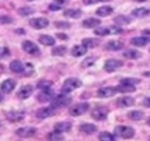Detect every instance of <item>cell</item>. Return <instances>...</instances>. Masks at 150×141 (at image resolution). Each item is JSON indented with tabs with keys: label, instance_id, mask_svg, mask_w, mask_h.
Masks as SVG:
<instances>
[{
	"label": "cell",
	"instance_id": "obj_1",
	"mask_svg": "<svg viewBox=\"0 0 150 141\" xmlns=\"http://www.w3.org/2000/svg\"><path fill=\"white\" fill-rule=\"evenodd\" d=\"M81 86H82V82L79 79H76V78H69V79H67L64 81V83H63V86L61 88V92L63 94H68L71 90L76 89V88H79Z\"/></svg>",
	"mask_w": 150,
	"mask_h": 141
},
{
	"label": "cell",
	"instance_id": "obj_2",
	"mask_svg": "<svg viewBox=\"0 0 150 141\" xmlns=\"http://www.w3.org/2000/svg\"><path fill=\"white\" fill-rule=\"evenodd\" d=\"M70 101H71V98L68 96L67 94H63V93H62L61 95H59V96H56L55 99L52 100L50 106L54 107V108H61V107L68 106V105L70 103Z\"/></svg>",
	"mask_w": 150,
	"mask_h": 141
},
{
	"label": "cell",
	"instance_id": "obj_3",
	"mask_svg": "<svg viewBox=\"0 0 150 141\" xmlns=\"http://www.w3.org/2000/svg\"><path fill=\"white\" fill-rule=\"evenodd\" d=\"M115 134L123 139H130L134 136L135 130L129 126H117L115 128Z\"/></svg>",
	"mask_w": 150,
	"mask_h": 141
},
{
	"label": "cell",
	"instance_id": "obj_4",
	"mask_svg": "<svg viewBox=\"0 0 150 141\" xmlns=\"http://www.w3.org/2000/svg\"><path fill=\"white\" fill-rule=\"evenodd\" d=\"M88 109H89V105L87 102H81V103H76L73 107H70L69 113L73 116H79V115L84 114Z\"/></svg>",
	"mask_w": 150,
	"mask_h": 141
},
{
	"label": "cell",
	"instance_id": "obj_5",
	"mask_svg": "<svg viewBox=\"0 0 150 141\" xmlns=\"http://www.w3.org/2000/svg\"><path fill=\"white\" fill-rule=\"evenodd\" d=\"M108 116V109L105 107H96L91 110V118L97 121H102Z\"/></svg>",
	"mask_w": 150,
	"mask_h": 141
},
{
	"label": "cell",
	"instance_id": "obj_6",
	"mask_svg": "<svg viewBox=\"0 0 150 141\" xmlns=\"http://www.w3.org/2000/svg\"><path fill=\"white\" fill-rule=\"evenodd\" d=\"M29 25L33 28L42 29V28H46L49 25V21L46 18H34V19H30L29 20Z\"/></svg>",
	"mask_w": 150,
	"mask_h": 141
},
{
	"label": "cell",
	"instance_id": "obj_7",
	"mask_svg": "<svg viewBox=\"0 0 150 141\" xmlns=\"http://www.w3.org/2000/svg\"><path fill=\"white\" fill-rule=\"evenodd\" d=\"M6 118L11 122H19L25 118V112L23 110H9L6 113Z\"/></svg>",
	"mask_w": 150,
	"mask_h": 141
},
{
	"label": "cell",
	"instance_id": "obj_8",
	"mask_svg": "<svg viewBox=\"0 0 150 141\" xmlns=\"http://www.w3.org/2000/svg\"><path fill=\"white\" fill-rule=\"evenodd\" d=\"M54 98V92L52 90V88H47V89H41V92L38 94V100L40 102H47V101H52Z\"/></svg>",
	"mask_w": 150,
	"mask_h": 141
},
{
	"label": "cell",
	"instance_id": "obj_9",
	"mask_svg": "<svg viewBox=\"0 0 150 141\" xmlns=\"http://www.w3.org/2000/svg\"><path fill=\"white\" fill-rule=\"evenodd\" d=\"M122 65H123V62H122L121 60L109 59V60H107L105 63H104V69H105L107 72H114V70H116L117 68L122 67Z\"/></svg>",
	"mask_w": 150,
	"mask_h": 141
},
{
	"label": "cell",
	"instance_id": "obj_10",
	"mask_svg": "<svg viewBox=\"0 0 150 141\" xmlns=\"http://www.w3.org/2000/svg\"><path fill=\"white\" fill-rule=\"evenodd\" d=\"M22 48H23V51H25L26 53H28V54H30V55H36V54L39 53V47H38L34 42L28 41V40L22 42Z\"/></svg>",
	"mask_w": 150,
	"mask_h": 141
},
{
	"label": "cell",
	"instance_id": "obj_11",
	"mask_svg": "<svg viewBox=\"0 0 150 141\" xmlns=\"http://www.w3.org/2000/svg\"><path fill=\"white\" fill-rule=\"evenodd\" d=\"M117 93L116 87H102L97 90V95L100 98H110Z\"/></svg>",
	"mask_w": 150,
	"mask_h": 141
},
{
	"label": "cell",
	"instance_id": "obj_12",
	"mask_svg": "<svg viewBox=\"0 0 150 141\" xmlns=\"http://www.w3.org/2000/svg\"><path fill=\"white\" fill-rule=\"evenodd\" d=\"M33 93V86L30 85H26V86H22L20 88V90H18V98L21 99V100H25L27 98H29Z\"/></svg>",
	"mask_w": 150,
	"mask_h": 141
},
{
	"label": "cell",
	"instance_id": "obj_13",
	"mask_svg": "<svg viewBox=\"0 0 150 141\" xmlns=\"http://www.w3.org/2000/svg\"><path fill=\"white\" fill-rule=\"evenodd\" d=\"M54 113H55L54 107H52V106H50V107H43V108L38 109L36 116H38L39 119H46V118H49V116L54 115Z\"/></svg>",
	"mask_w": 150,
	"mask_h": 141
},
{
	"label": "cell",
	"instance_id": "obj_14",
	"mask_svg": "<svg viewBox=\"0 0 150 141\" xmlns=\"http://www.w3.org/2000/svg\"><path fill=\"white\" fill-rule=\"evenodd\" d=\"M36 133V128L35 127H22L19 128L16 130V134L20 137H30Z\"/></svg>",
	"mask_w": 150,
	"mask_h": 141
},
{
	"label": "cell",
	"instance_id": "obj_15",
	"mask_svg": "<svg viewBox=\"0 0 150 141\" xmlns=\"http://www.w3.org/2000/svg\"><path fill=\"white\" fill-rule=\"evenodd\" d=\"M16 86V82L15 80L13 79H7L5 81H2V83L0 85V88L2 90V93H11Z\"/></svg>",
	"mask_w": 150,
	"mask_h": 141
},
{
	"label": "cell",
	"instance_id": "obj_16",
	"mask_svg": "<svg viewBox=\"0 0 150 141\" xmlns=\"http://www.w3.org/2000/svg\"><path fill=\"white\" fill-rule=\"evenodd\" d=\"M71 128V122L70 121H62V122H57L54 126V130L59 132V133H64L68 132Z\"/></svg>",
	"mask_w": 150,
	"mask_h": 141
},
{
	"label": "cell",
	"instance_id": "obj_17",
	"mask_svg": "<svg viewBox=\"0 0 150 141\" xmlns=\"http://www.w3.org/2000/svg\"><path fill=\"white\" fill-rule=\"evenodd\" d=\"M9 68L14 73H22L25 70V65L20 60H13L9 65Z\"/></svg>",
	"mask_w": 150,
	"mask_h": 141
},
{
	"label": "cell",
	"instance_id": "obj_18",
	"mask_svg": "<svg viewBox=\"0 0 150 141\" xmlns=\"http://www.w3.org/2000/svg\"><path fill=\"white\" fill-rule=\"evenodd\" d=\"M134 102H135V101H134L132 98H130V96H123V98L117 99L116 105H117L118 107H130V106L134 105Z\"/></svg>",
	"mask_w": 150,
	"mask_h": 141
},
{
	"label": "cell",
	"instance_id": "obj_19",
	"mask_svg": "<svg viewBox=\"0 0 150 141\" xmlns=\"http://www.w3.org/2000/svg\"><path fill=\"white\" fill-rule=\"evenodd\" d=\"M130 42H131L134 46L142 47V46L146 45L148 42H150V38H148V36H136V38H132V39L130 40Z\"/></svg>",
	"mask_w": 150,
	"mask_h": 141
},
{
	"label": "cell",
	"instance_id": "obj_20",
	"mask_svg": "<svg viewBox=\"0 0 150 141\" xmlns=\"http://www.w3.org/2000/svg\"><path fill=\"white\" fill-rule=\"evenodd\" d=\"M100 24H101V21L96 18H88V19L83 20V22H82L83 27H86V28H94V27L98 26Z\"/></svg>",
	"mask_w": 150,
	"mask_h": 141
},
{
	"label": "cell",
	"instance_id": "obj_21",
	"mask_svg": "<svg viewBox=\"0 0 150 141\" xmlns=\"http://www.w3.org/2000/svg\"><path fill=\"white\" fill-rule=\"evenodd\" d=\"M87 46H84L83 43L82 45H76V46H74L73 47V49H71V54L74 55V56H81V55H83L84 53H87Z\"/></svg>",
	"mask_w": 150,
	"mask_h": 141
},
{
	"label": "cell",
	"instance_id": "obj_22",
	"mask_svg": "<svg viewBox=\"0 0 150 141\" xmlns=\"http://www.w3.org/2000/svg\"><path fill=\"white\" fill-rule=\"evenodd\" d=\"M80 130L84 134H93L94 132H96V126L91 123H83L80 126Z\"/></svg>",
	"mask_w": 150,
	"mask_h": 141
},
{
	"label": "cell",
	"instance_id": "obj_23",
	"mask_svg": "<svg viewBox=\"0 0 150 141\" xmlns=\"http://www.w3.org/2000/svg\"><path fill=\"white\" fill-rule=\"evenodd\" d=\"M141 52L136 51V49H127L124 53H123V56L127 58V59H138L141 58Z\"/></svg>",
	"mask_w": 150,
	"mask_h": 141
},
{
	"label": "cell",
	"instance_id": "obj_24",
	"mask_svg": "<svg viewBox=\"0 0 150 141\" xmlns=\"http://www.w3.org/2000/svg\"><path fill=\"white\" fill-rule=\"evenodd\" d=\"M148 14H150V9L149 8H145V7H138V8H136V9L132 11V15L134 16H138V18L144 16V15H148Z\"/></svg>",
	"mask_w": 150,
	"mask_h": 141
},
{
	"label": "cell",
	"instance_id": "obj_25",
	"mask_svg": "<svg viewBox=\"0 0 150 141\" xmlns=\"http://www.w3.org/2000/svg\"><path fill=\"white\" fill-rule=\"evenodd\" d=\"M39 41H40L41 43L46 45V46H53V45L55 43V39L52 38L50 35H41V36L39 38Z\"/></svg>",
	"mask_w": 150,
	"mask_h": 141
},
{
	"label": "cell",
	"instance_id": "obj_26",
	"mask_svg": "<svg viewBox=\"0 0 150 141\" xmlns=\"http://www.w3.org/2000/svg\"><path fill=\"white\" fill-rule=\"evenodd\" d=\"M116 89H117V92H121V93H130V92L135 90V86H130V85H125V83H120L116 87Z\"/></svg>",
	"mask_w": 150,
	"mask_h": 141
},
{
	"label": "cell",
	"instance_id": "obj_27",
	"mask_svg": "<svg viewBox=\"0 0 150 141\" xmlns=\"http://www.w3.org/2000/svg\"><path fill=\"white\" fill-rule=\"evenodd\" d=\"M111 12H112V8H111L110 6H101V7L96 11V14L100 15V16H107V15H109Z\"/></svg>",
	"mask_w": 150,
	"mask_h": 141
},
{
	"label": "cell",
	"instance_id": "obj_28",
	"mask_svg": "<svg viewBox=\"0 0 150 141\" xmlns=\"http://www.w3.org/2000/svg\"><path fill=\"white\" fill-rule=\"evenodd\" d=\"M63 15H64V16H68V18L76 19V18L81 16V11H79V9H73V8L66 9V11L63 12Z\"/></svg>",
	"mask_w": 150,
	"mask_h": 141
},
{
	"label": "cell",
	"instance_id": "obj_29",
	"mask_svg": "<svg viewBox=\"0 0 150 141\" xmlns=\"http://www.w3.org/2000/svg\"><path fill=\"white\" fill-rule=\"evenodd\" d=\"M107 48L110 51H120L123 48V43L121 41H109L107 43Z\"/></svg>",
	"mask_w": 150,
	"mask_h": 141
},
{
	"label": "cell",
	"instance_id": "obj_30",
	"mask_svg": "<svg viewBox=\"0 0 150 141\" xmlns=\"http://www.w3.org/2000/svg\"><path fill=\"white\" fill-rule=\"evenodd\" d=\"M82 43H83L84 46H87V47H90V48H93V47H96V46H98V45H100V41H98L97 39L87 38V39H83V40H82Z\"/></svg>",
	"mask_w": 150,
	"mask_h": 141
},
{
	"label": "cell",
	"instance_id": "obj_31",
	"mask_svg": "<svg viewBox=\"0 0 150 141\" xmlns=\"http://www.w3.org/2000/svg\"><path fill=\"white\" fill-rule=\"evenodd\" d=\"M47 139H48V141H62L63 140V136L61 135V133L54 130L53 133H49L47 135Z\"/></svg>",
	"mask_w": 150,
	"mask_h": 141
},
{
	"label": "cell",
	"instance_id": "obj_32",
	"mask_svg": "<svg viewBox=\"0 0 150 141\" xmlns=\"http://www.w3.org/2000/svg\"><path fill=\"white\" fill-rule=\"evenodd\" d=\"M98 140L100 141H116L115 136L108 132H102L100 135H98Z\"/></svg>",
	"mask_w": 150,
	"mask_h": 141
},
{
	"label": "cell",
	"instance_id": "obj_33",
	"mask_svg": "<svg viewBox=\"0 0 150 141\" xmlns=\"http://www.w3.org/2000/svg\"><path fill=\"white\" fill-rule=\"evenodd\" d=\"M143 115H144V113L142 110H132V112L129 113V118L131 120H135V121H138V120L143 119Z\"/></svg>",
	"mask_w": 150,
	"mask_h": 141
},
{
	"label": "cell",
	"instance_id": "obj_34",
	"mask_svg": "<svg viewBox=\"0 0 150 141\" xmlns=\"http://www.w3.org/2000/svg\"><path fill=\"white\" fill-rule=\"evenodd\" d=\"M52 86H53V81H49V80H41L38 82V88H40V89L52 88Z\"/></svg>",
	"mask_w": 150,
	"mask_h": 141
},
{
	"label": "cell",
	"instance_id": "obj_35",
	"mask_svg": "<svg viewBox=\"0 0 150 141\" xmlns=\"http://www.w3.org/2000/svg\"><path fill=\"white\" fill-rule=\"evenodd\" d=\"M34 11H33V8H30V7H27V6H25V7H21V8H19L18 9V13L20 14V15H22V16H26V15H29L30 13H33Z\"/></svg>",
	"mask_w": 150,
	"mask_h": 141
},
{
	"label": "cell",
	"instance_id": "obj_36",
	"mask_svg": "<svg viewBox=\"0 0 150 141\" xmlns=\"http://www.w3.org/2000/svg\"><path fill=\"white\" fill-rule=\"evenodd\" d=\"M139 82L138 79H134V78H124L121 80V83H125V85H130V86H135Z\"/></svg>",
	"mask_w": 150,
	"mask_h": 141
},
{
	"label": "cell",
	"instance_id": "obj_37",
	"mask_svg": "<svg viewBox=\"0 0 150 141\" xmlns=\"http://www.w3.org/2000/svg\"><path fill=\"white\" fill-rule=\"evenodd\" d=\"M95 34L101 35V36H104V35L110 34V31H109L108 27H98V28L95 29Z\"/></svg>",
	"mask_w": 150,
	"mask_h": 141
},
{
	"label": "cell",
	"instance_id": "obj_38",
	"mask_svg": "<svg viewBox=\"0 0 150 141\" xmlns=\"http://www.w3.org/2000/svg\"><path fill=\"white\" fill-rule=\"evenodd\" d=\"M115 21L117 22V25H127L130 22V19L127 18V16H123V15H120L117 18H115Z\"/></svg>",
	"mask_w": 150,
	"mask_h": 141
},
{
	"label": "cell",
	"instance_id": "obj_39",
	"mask_svg": "<svg viewBox=\"0 0 150 141\" xmlns=\"http://www.w3.org/2000/svg\"><path fill=\"white\" fill-rule=\"evenodd\" d=\"M54 25H55L56 28H61V29H67V28L70 27V24L66 22V21H55Z\"/></svg>",
	"mask_w": 150,
	"mask_h": 141
},
{
	"label": "cell",
	"instance_id": "obj_40",
	"mask_svg": "<svg viewBox=\"0 0 150 141\" xmlns=\"http://www.w3.org/2000/svg\"><path fill=\"white\" fill-rule=\"evenodd\" d=\"M66 47L64 46H59V47H55L53 51H52V53L54 54V55H63L64 53H66Z\"/></svg>",
	"mask_w": 150,
	"mask_h": 141
},
{
	"label": "cell",
	"instance_id": "obj_41",
	"mask_svg": "<svg viewBox=\"0 0 150 141\" xmlns=\"http://www.w3.org/2000/svg\"><path fill=\"white\" fill-rule=\"evenodd\" d=\"M95 60H96V58L95 56H90V58H87V59H84L83 61H82V67H89V66H91L94 62H95Z\"/></svg>",
	"mask_w": 150,
	"mask_h": 141
},
{
	"label": "cell",
	"instance_id": "obj_42",
	"mask_svg": "<svg viewBox=\"0 0 150 141\" xmlns=\"http://www.w3.org/2000/svg\"><path fill=\"white\" fill-rule=\"evenodd\" d=\"M109 31H110V34H117V33H122L123 32V29L120 26H117V25L109 27Z\"/></svg>",
	"mask_w": 150,
	"mask_h": 141
},
{
	"label": "cell",
	"instance_id": "obj_43",
	"mask_svg": "<svg viewBox=\"0 0 150 141\" xmlns=\"http://www.w3.org/2000/svg\"><path fill=\"white\" fill-rule=\"evenodd\" d=\"M0 22L1 24H9V22H12V18H9L7 15H0Z\"/></svg>",
	"mask_w": 150,
	"mask_h": 141
},
{
	"label": "cell",
	"instance_id": "obj_44",
	"mask_svg": "<svg viewBox=\"0 0 150 141\" xmlns=\"http://www.w3.org/2000/svg\"><path fill=\"white\" fill-rule=\"evenodd\" d=\"M8 55H9V51H8V48H6V47H0V58L8 56Z\"/></svg>",
	"mask_w": 150,
	"mask_h": 141
},
{
	"label": "cell",
	"instance_id": "obj_45",
	"mask_svg": "<svg viewBox=\"0 0 150 141\" xmlns=\"http://www.w3.org/2000/svg\"><path fill=\"white\" fill-rule=\"evenodd\" d=\"M61 7H62V5H60V4H50L49 5L50 11H59V9H61Z\"/></svg>",
	"mask_w": 150,
	"mask_h": 141
},
{
	"label": "cell",
	"instance_id": "obj_46",
	"mask_svg": "<svg viewBox=\"0 0 150 141\" xmlns=\"http://www.w3.org/2000/svg\"><path fill=\"white\" fill-rule=\"evenodd\" d=\"M143 105H144L145 107H150V96L144 99V101H143Z\"/></svg>",
	"mask_w": 150,
	"mask_h": 141
},
{
	"label": "cell",
	"instance_id": "obj_47",
	"mask_svg": "<svg viewBox=\"0 0 150 141\" xmlns=\"http://www.w3.org/2000/svg\"><path fill=\"white\" fill-rule=\"evenodd\" d=\"M98 0H83L84 4H94V2H97Z\"/></svg>",
	"mask_w": 150,
	"mask_h": 141
},
{
	"label": "cell",
	"instance_id": "obj_48",
	"mask_svg": "<svg viewBox=\"0 0 150 141\" xmlns=\"http://www.w3.org/2000/svg\"><path fill=\"white\" fill-rule=\"evenodd\" d=\"M56 36H57L59 39H67V36H66V35H63V34H61V33H57V34H56Z\"/></svg>",
	"mask_w": 150,
	"mask_h": 141
},
{
	"label": "cell",
	"instance_id": "obj_49",
	"mask_svg": "<svg viewBox=\"0 0 150 141\" xmlns=\"http://www.w3.org/2000/svg\"><path fill=\"white\" fill-rule=\"evenodd\" d=\"M143 34H144V36L150 38V31H143Z\"/></svg>",
	"mask_w": 150,
	"mask_h": 141
},
{
	"label": "cell",
	"instance_id": "obj_50",
	"mask_svg": "<svg viewBox=\"0 0 150 141\" xmlns=\"http://www.w3.org/2000/svg\"><path fill=\"white\" fill-rule=\"evenodd\" d=\"M55 1H56L57 4H60V5H62V4L64 2V0H55Z\"/></svg>",
	"mask_w": 150,
	"mask_h": 141
},
{
	"label": "cell",
	"instance_id": "obj_51",
	"mask_svg": "<svg viewBox=\"0 0 150 141\" xmlns=\"http://www.w3.org/2000/svg\"><path fill=\"white\" fill-rule=\"evenodd\" d=\"M2 100H4V95H2V93L0 92V102H2Z\"/></svg>",
	"mask_w": 150,
	"mask_h": 141
},
{
	"label": "cell",
	"instance_id": "obj_52",
	"mask_svg": "<svg viewBox=\"0 0 150 141\" xmlns=\"http://www.w3.org/2000/svg\"><path fill=\"white\" fill-rule=\"evenodd\" d=\"M146 122H148V125H149V126H150V118H149V119H148V121H146Z\"/></svg>",
	"mask_w": 150,
	"mask_h": 141
},
{
	"label": "cell",
	"instance_id": "obj_53",
	"mask_svg": "<svg viewBox=\"0 0 150 141\" xmlns=\"http://www.w3.org/2000/svg\"><path fill=\"white\" fill-rule=\"evenodd\" d=\"M144 75H150V73H144Z\"/></svg>",
	"mask_w": 150,
	"mask_h": 141
},
{
	"label": "cell",
	"instance_id": "obj_54",
	"mask_svg": "<svg viewBox=\"0 0 150 141\" xmlns=\"http://www.w3.org/2000/svg\"><path fill=\"white\" fill-rule=\"evenodd\" d=\"M27 1H33V0H27Z\"/></svg>",
	"mask_w": 150,
	"mask_h": 141
},
{
	"label": "cell",
	"instance_id": "obj_55",
	"mask_svg": "<svg viewBox=\"0 0 150 141\" xmlns=\"http://www.w3.org/2000/svg\"><path fill=\"white\" fill-rule=\"evenodd\" d=\"M138 1H144V0H138Z\"/></svg>",
	"mask_w": 150,
	"mask_h": 141
},
{
	"label": "cell",
	"instance_id": "obj_56",
	"mask_svg": "<svg viewBox=\"0 0 150 141\" xmlns=\"http://www.w3.org/2000/svg\"><path fill=\"white\" fill-rule=\"evenodd\" d=\"M149 141H150V136H149Z\"/></svg>",
	"mask_w": 150,
	"mask_h": 141
},
{
	"label": "cell",
	"instance_id": "obj_57",
	"mask_svg": "<svg viewBox=\"0 0 150 141\" xmlns=\"http://www.w3.org/2000/svg\"><path fill=\"white\" fill-rule=\"evenodd\" d=\"M0 125H1V122H0Z\"/></svg>",
	"mask_w": 150,
	"mask_h": 141
}]
</instances>
